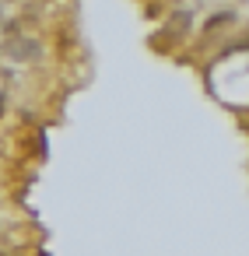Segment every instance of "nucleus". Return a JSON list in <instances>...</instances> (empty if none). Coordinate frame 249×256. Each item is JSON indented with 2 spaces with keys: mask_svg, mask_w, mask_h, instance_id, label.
Here are the masks:
<instances>
[]
</instances>
